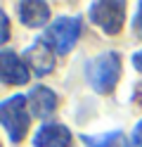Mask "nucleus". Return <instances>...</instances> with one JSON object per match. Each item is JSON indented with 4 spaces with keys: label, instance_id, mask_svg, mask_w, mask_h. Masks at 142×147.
I'll list each match as a JSON object with an SVG mask.
<instances>
[{
    "label": "nucleus",
    "instance_id": "f257e3e1",
    "mask_svg": "<svg viewBox=\"0 0 142 147\" xmlns=\"http://www.w3.org/2000/svg\"><path fill=\"white\" fill-rule=\"evenodd\" d=\"M85 78H88V83L95 93L100 95L114 93V88L121 78V55L114 50L95 55L85 64Z\"/></svg>",
    "mask_w": 142,
    "mask_h": 147
},
{
    "label": "nucleus",
    "instance_id": "f03ea898",
    "mask_svg": "<svg viewBox=\"0 0 142 147\" xmlns=\"http://www.w3.org/2000/svg\"><path fill=\"white\" fill-rule=\"evenodd\" d=\"M0 123L12 145H19L28 133L31 126V109L26 95H12L0 102Z\"/></svg>",
    "mask_w": 142,
    "mask_h": 147
},
{
    "label": "nucleus",
    "instance_id": "7ed1b4c3",
    "mask_svg": "<svg viewBox=\"0 0 142 147\" xmlns=\"http://www.w3.org/2000/svg\"><path fill=\"white\" fill-rule=\"evenodd\" d=\"M40 38L50 45L57 55H66L73 50L76 40L81 38V19L78 17H57L45 29Z\"/></svg>",
    "mask_w": 142,
    "mask_h": 147
},
{
    "label": "nucleus",
    "instance_id": "20e7f679",
    "mask_svg": "<svg viewBox=\"0 0 142 147\" xmlns=\"http://www.w3.org/2000/svg\"><path fill=\"white\" fill-rule=\"evenodd\" d=\"M90 22L107 36H118L126 24V3H111V0H100L90 5Z\"/></svg>",
    "mask_w": 142,
    "mask_h": 147
},
{
    "label": "nucleus",
    "instance_id": "39448f33",
    "mask_svg": "<svg viewBox=\"0 0 142 147\" xmlns=\"http://www.w3.org/2000/svg\"><path fill=\"white\" fill-rule=\"evenodd\" d=\"M24 62H26L28 71H33L36 76H47V74H52V69H55L57 52H55L43 38H38L36 43H31V45L26 48Z\"/></svg>",
    "mask_w": 142,
    "mask_h": 147
},
{
    "label": "nucleus",
    "instance_id": "423d86ee",
    "mask_svg": "<svg viewBox=\"0 0 142 147\" xmlns=\"http://www.w3.org/2000/svg\"><path fill=\"white\" fill-rule=\"evenodd\" d=\"M0 78L5 86H24L31 78V71L17 52L3 50L0 52Z\"/></svg>",
    "mask_w": 142,
    "mask_h": 147
},
{
    "label": "nucleus",
    "instance_id": "0eeeda50",
    "mask_svg": "<svg viewBox=\"0 0 142 147\" xmlns=\"http://www.w3.org/2000/svg\"><path fill=\"white\" fill-rule=\"evenodd\" d=\"M28 97V109L36 119H50L57 112V105H59V97H57L55 90H50L47 86H36L31 88Z\"/></svg>",
    "mask_w": 142,
    "mask_h": 147
},
{
    "label": "nucleus",
    "instance_id": "6e6552de",
    "mask_svg": "<svg viewBox=\"0 0 142 147\" xmlns=\"http://www.w3.org/2000/svg\"><path fill=\"white\" fill-rule=\"evenodd\" d=\"M73 135L64 123H43L33 135V147H71Z\"/></svg>",
    "mask_w": 142,
    "mask_h": 147
},
{
    "label": "nucleus",
    "instance_id": "1a4fd4ad",
    "mask_svg": "<svg viewBox=\"0 0 142 147\" xmlns=\"http://www.w3.org/2000/svg\"><path fill=\"white\" fill-rule=\"evenodd\" d=\"M17 14L24 26L40 29L50 22V5L43 0H24V3H17Z\"/></svg>",
    "mask_w": 142,
    "mask_h": 147
},
{
    "label": "nucleus",
    "instance_id": "9d476101",
    "mask_svg": "<svg viewBox=\"0 0 142 147\" xmlns=\"http://www.w3.org/2000/svg\"><path fill=\"white\" fill-rule=\"evenodd\" d=\"M81 142L85 147H130L123 138V131H109L102 135H81Z\"/></svg>",
    "mask_w": 142,
    "mask_h": 147
},
{
    "label": "nucleus",
    "instance_id": "9b49d317",
    "mask_svg": "<svg viewBox=\"0 0 142 147\" xmlns=\"http://www.w3.org/2000/svg\"><path fill=\"white\" fill-rule=\"evenodd\" d=\"M128 145H130V147H142V119L137 121V126L133 128V133H130V138H128Z\"/></svg>",
    "mask_w": 142,
    "mask_h": 147
},
{
    "label": "nucleus",
    "instance_id": "f8f14e48",
    "mask_svg": "<svg viewBox=\"0 0 142 147\" xmlns=\"http://www.w3.org/2000/svg\"><path fill=\"white\" fill-rule=\"evenodd\" d=\"M133 31H135L137 38H142V3L137 5V12L133 17Z\"/></svg>",
    "mask_w": 142,
    "mask_h": 147
},
{
    "label": "nucleus",
    "instance_id": "ddd939ff",
    "mask_svg": "<svg viewBox=\"0 0 142 147\" xmlns=\"http://www.w3.org/2000/svg\"><path fill=\"white\" fill-rule=\"evenodd\" d=\"M0 22H3V33H0V43H7V38H9V19H7V14L5 12H0Z\"/></svg>",
    "mask_w": 142,
    "mask_h": 147
},
{
    "label": "nucleus",
    "instance_id": "4468645a",
    "mask_svg": "<svg viewBox=\"0 0 142 147\" xmlns=\"http://www.w3.org/2000/svg\"><path fill=\"white\" fill-rule=\"evenodd\" d=\"M133 67H135V69L142 74V50H137L135 55H133Z\"/></svg>",
    "mask_w": 142,
    "mask_h": 147
}]
</instances>
